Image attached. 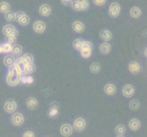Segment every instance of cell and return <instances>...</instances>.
I'll return each instance as SVG.
<instances>
[{
	"mask_svg": "<svg viewBox=\"0 0 147 137\" xmlns=\"http://www.w3.org/2000/svg\"><path fill=\"white\" fill-rule=\"evenodd\" d=\"M109 16L111 18H118L119 15L121 13V5L117 2H113L110 5V7H109Z\"/></svg>",
	"mask_w": 147,
	"mask_h": 137,
	"instance_id": "cell-1",
	"label": "cell"
},
{
	"mask_svg": "<svg viewBox=\"0 0 147 137\" xmlns=\"http://www.w3.org/2000/svg\"><path fill=\"white\" fill-rule=\"evenodd\" d=\"M18 109V104L17 103L12 99L7 100L4 104V110L8 113H14Z\"/></svg>",
	"mask_w": 147,
	"mask_h": 137,
	"instance_id": "cell-2",
	"label": "cell"
},
{
	"mask_svg": "<svg viewBox=\"0 0 147 137\" xmlns=\"http://www.w3.org/2000/svg\"><path fill=\"white\" fill-rule=\"evenodd\" d=\"M85 127H86V121L83 118L79 117L74 121L72 128L76 132H78V133H82V132L84 131Z\"/></svg>",
	"mask_w": 147,
	"mask_h": 137,
	"instance_id": "cell-3",
	"label": "cell"
},
{
	"mask_svg": "<svg viewBox=\"0 0 147 137\" xmlns=\"http://www.w3.org/2000/svg\"><path fill=\"white\" fill-rule=\"evenodd\" d=\"M25 121L24 115L20 113H14L11 117V123L14 126H21Z\"/></svg>",
	"mask_w": 147,
	"mask_h": 137,
	"instance_id": "cell-4",
	"label": "cell"
},
{
	"mask_svg": "<svg viewBox=\"0 0 147 137\" xmlns=\"http://www.w3.org/2000/svg\"><path fill=\"white\" fill-rule=\"evenodd\" d=\"M20 77H21L20 75L8 73L7 76V83L11 87H15V86L20 83Z\"/></svg>",
	"mask_w": 147,
	"mask_h": 137,
	"instance_id": "cell-5",
	"label": "cell"
},
{
	"mask_svg": "<svg viewBox=\"0 0 147 137\" xmlns=\"http://www.w3.org/2000/svg\"><path fill=\"white\" fill-rule=\"evenodd\" d=\"M123 95L126 98H131L134 95L135 92V88L134 85L131 84H125L123 88Z\"/></svg>",
	"mask_w": 147,
	"mask_h": 137,
	"instance_id": "cell-6",
	"label": "cell"
},
{
	"mask_svg": "<svg viewBox=\"0 0 147 137\" xmlns=\"http://www.w3.org/2000/svg\"><path fill=\"white\" fill-rule=\"evenodd\" d=\"M60 134H61L62 136L64 137H69L70 135L72 134L73 133V128L72 126L69 124H62L61 126H60Z\"/></svg>",
	"mask_w": 147,
	"mask_h": 137,
	"instance_id": "cell-7",
	"label": "cell"
},
{
	"mask_svg": "<svg viewBox=\"0 0 147 137\" xmlns=\"http://www.w3.org/2000/svg\"><path fill=\"white\" fill-rule=\"evenodd\" d=\"M33 30L38 34H43L46 30V23L44 21H35L33 24Z\"/></svg>",
	"mask_w": 147,
	"mask_h": 137,
	"instance_id": "cell-8",
	"label": "cell"
},
{
	"mask_svg": "<svg viewBox=\"0 0 147 137\" xmlns=\"http://www.w3.org/2000/svg\"><path fill=\"white\" fill-rule=\"evenodd\" d=\"M38 13L42 17H49L51 14V7L48 4H43L38 8Z\"/></svg>",
	"mask_w": 147,
	"mask_h": 137,
	"instance_id": "cell-9",
	"label": "cell"
},
{
	"mask_svg": "<svg viewBox=\"0 0 147 137\" xmlns=\"http://www.w3.org/2000/svg\"><path fill=\"white\" fill-rule=\"evenodd\" d=\"M128 69H129V72L131 74H138L141 72V65L137 61L133 60V61H131L129 63Z\"/></svg>",
	"mask_w": 147,
	"mask_h": 137,
	"instance_id": "cell-10",
	"label": "cell"
},
{
	"mask_svg": "<svg viewBox=\"0 0 147 137\" xmlns=\"http://www.w3.org/2000/svg\"><path fill=\"white\" fill-rule=\"evenodd\" d=\"M103 90L107 95L113 96L116 93V91H117V88H116V86L113 83H107L104 86Z\"/></svg>",
	"mask_w": 147,
	"mask_h": 137,
	"instance_id": "cell-11",
	"label": "cell"
},
{
	"mask_svg": "<svg viewBox=\"0 0 147 137\" xmlns=\"http://www.w3.org/2000/svg\"><path fill=\"white\" fill-rule=\"evenodd\" d=\"M71 28L75 32L77 33H82L85 30V26L82 21H79V20H76L71 25Z\"/></svg>",
	"mask_w": 147,
	"mask_h": 137,
	"instance_id": "cell-12",
	"label": "cell"
},
{
	"mask_svg": "<svg viewBox=\"0 0 147 137\" xmlns=\"http://www.w3.org/2000/svg\"><path fill=\"white\" fill-rule=\"evenodd\" d=\"M26 105L29 110H35L38 108V101L35 97H29L26 101Z\"/></svg>",
	"mask_w": 147,
	"mask_h": 137,
	"instance_id": "cell-13",
	"label": "cell"
},
{
	"mask_svg": "<svg viewBox=\"0 0 147 137\" xmlns=\"http://www.w3.org/2000/svg\"><path fill=\"white\" fill-rule=\"evenodd\" d=\"M100 38L105 42H108L113 38V33H111L110 30L108 29H102L100 32Z\"/></svg>",
	"mask_w": 147,
	"mask_h": 137,
	"instance_id": "cell-14",
	"label": "cell"
},
{
	"mask_svg": "<svg viewBox=\"0 0 147 137\" xmlns=\"http://www.w3.org/2000/svg\"><path fill=\"white\" fill-rule=\"evenodd\" d=\"M58 113H59V104L57 103H51L49 106V117H51V118L57 117Z\"/></svg>",
	"mask_w": 147,
	"mask_h": 137,
	"instance_id": "cell-15",
	"label": "cell"
},
{
	"mask_svg": "<svg viewBox=\"0 0 147 137\" xmlns=\"http://www.w3.org/2000/svg\"><path fill=\"white\" fill-rule=\"evenodd\" d=\"M129 128L131 130V131H134V132H136V131H138L140 128H141V121L140 120L138 119H136V118H134V119H131L130 121H129Z\"/></svg>",
	"mask_w": 147,
	"mask_h": 137,
	"instance_id": "cell-16",
	"label": "cell"
},
{
	"mask_svg": "<svg viewBox=\"0 0 147 137\" xmlns=\"http://www.w3.org/2000/svg\"><path fill=\"white\" fill-rule=\"evenodd\" d=\"M99 49L101 54L106 55V54H109L111 51V46L108 42H103L100 45Z\"/></svg>",
	"mask_w": 147,
	"mask_h": 137,
	"instance_id": "cell-17",
	"label": "cell"
},
{
	"mask_svg": "<svg viewBox=\"0 0 147 137\" xmlns=\"http://www.w3.org/2000/svg\"><path fill=\"white\" fill-rule=\"evenodd\" d=\"M12 45H10L8 43H2L0 44V54H7L10 53L12 50Z\"/></svg>",
	"mask_w": 147,
	"mask_h": 137,
	"instance_id": "cell-18",
	"label": "cell"
},
{
	"mask_svg": "<svg viewBox=\"0 0 147 137\" xmlns=\"http://www.w3.org/2000/svg\"><path fill=\"white\" fill-rule=\"evenodd\" d=\"M142 14H143V12H142L139 7H133L130 9V15L134 18H139L142 16Z\"/></svg>",
	"mask_w": 147,
	"mask_h": 137,
	"instance_id": "cell-19",
	"label": "cell"
},
{
	"mask_svg": "<svg viewBox=\"0 0 147 137\" xmlns=\"http://www.w3.org/2000/svg\"><path fill=\"white\" fill-rule=\"evenodd\" d=\"M3 62H4V65L6 66V67L10 68L15 62H16V59H15L14 56H12V55H7L6 57L4 58Z\"/></svg>",
	"mask_w": 147,
	"mask_h": 137,
	"instance_id": "cell-20",
	"label": "cell"
},
{
	"mask_svg": "<svg viewBox=\"0 0 147 137\" xmlns=\"http://www.w3.org/2000/svg\"><path fill=\"white\" fill-rule=\"evenodd\" d=\"M22 51H23V48L18 44H15L12 47V50H11L12 56H15V57H19V56H21Z\"/></svg>",
	"mask_w": 147,
	"mask_h": 137,
	"instance_id": "cell-21",
	"label": "cell"
},
{
	"mask_svg": "<svg viewBox=\"0 0 147 137\" xmlns=\"http://www.w3.org/2000/svg\"><path fill=\"white\" fill-rule=\"evenodd\" d=\"M36 72V66L35 64L31 63V64H28L25 66L24 68V72H23V75H30Z\"/></svg>",
	"mask_w": 147,
	"mask_h": 137,
	"instance_id": "cell-22",
	"label": "cell"
},
{
	"mask_svg": "<svg viewBox=\"0 0 147 137\" xmlns=\"http://www.w3.org/2000/svg\"><path fill=\"white\" fill-rule=\"evenodd\" d=\"M20 59H21L22 61L28 65V64H31L34 62V57H33V55L32 54H30V53H26V54H24L22 57H20Z\"/></svg>",
	"mask_w": 147,
	"mask_h": 137,
	"instance_id": "cell-23",
	"label": "cell"
},
{
	"mask_svg": "<svg viewBox=\"0 0 147 137\" xmlns=\"http://www.w3.org/2000/svg\"><path fill=\"white\" fill-rule=\"evenodd\" d=\"M17 22L19 25H21V26H28V25L29 24V22H30V18H29L28 16H27V15L24 13L22 16L17 20Z\"/></svg>",
	"mask_w": 147,
	"mask_h": 137,
	"instance_id": "cell-24",
	"label": "cell"
},
{
	"mask_svg": "<svg viewBox=\"0 0 147 137\" xmlns=\"http://www.w3.org/2000/svg\"><path fill=\"white\" fill-rule=\"evenodd\" d=\"M15 29H16V28H15L13 25L8 24V25H6V26H4V28L2 29V32H3V34L5 35V36L7 38Z\"/></svg>",
	"mask_w": 147,
	"mask_h": 137,
	"instance_id": "cell-25",
	"label": "cell"
},
{
	"mask_svg": "<svg viewBox=\"0 0 147 137\" xmlns=\"http://www.w3.org/2000/svg\"><path fill=\"white\" fill-rule=\"evenodd\" d=\"M101 69V66L99 62L95 61V62H92L90 66V72L93 73V74H98L100 72V70Z\"/></svg>",
	"mask_w": 147,
	"mask_h": 137,
	"instance_id": "cell-26",
	"label": "cell"
},
{
	"mask_svg": "<svg viewBox=\"0 0 147 137\" xmlns=\"http://www.w3.org/2000/svg\"><path fill=\"white\" fill-rule=\"evenodd\" d=\"M141 107V103L138 100H133L129 103V108L131 111H138Z\"/></svg>",
	"mask_w": 147,
	"mask_h": 137,
	"instance_id": "cell-27",
	"label": "cell"
},
{
	"mask_svg": "<svg viewBox=\"0 0 147 137\" xmlns=\"http://www.w3.org/2000/svg\"><path fill=\"white\" fill-rule=\"evenodd\" d=\"M10 7H11V6H10L9 3L5 2V1L0 2V12L1 13L6 14L7 12L10 11Z\"/></svg>",
	"mask_w": 147,
	"mask_h": 137,
	"instance_id": "cell-28",
	"label": "cell"
},
{
	"mask_svg": "<svg viewBox=\"0 0 147 137\" xmlns=\"http://www.w3.org/2000/svg\"><path fill=\"white\" fill-rule=\"evenodd\" d=\"M83 41L84 40L82 38H76L73 40V42H72V46H73V48L76 49V50H80L82 49V44H83Z\"/></svg>",
	"mask_w": 147,
	"mask_h": 137,
	"instance_id": "cell-29",
	"label": "cell"
},
{
	"mask_svg": "<svg viewBox=\"0 0 147 137\" xmlns=\"http://www.w3.org/2000/svg\"><path fill=\"white\" fill-rule=\"evenodd\" d=\"M80 55L83 59H90V56L92 54V49H82L80 50Z\"/></svg>",
	"mask_w": 147,
	"mask_h": 137,
	"instance_id": "cell-30",
	"label": "cell"
},
{
	"mask_svg": "<svg viewBox=\"0 0 147 137\" xmlns=\"http://www.w3.org/2000/svg\"><path fill=\"white\" fill-rule=\"evenodd\" d=\"M115 133L118 135H123L126 133V128L123 124H119L115 127Z\"/></svg>",
	"mask_w": 147,
	"mask_h": 137,
	"instance_id": "cell-31",
	"label": "cell"
},
{
	"mask_svg": "<svg viewBox=\"0 0 147 137\" xmlns=\"http://www.w3.org/2000/svg\"><path fill=\"white\" fill-rule=\"evenodd\" d=\"M5 18H6V20L8 22L14 21L15 18H16V13L13 11H8L5 14Z\"/></svg>",
	"mask_w": 147,
	"mask_h": 137,
	"instance_id": "cell-32",
	"label": "cell"
},
{
	"mask_svg": "<svg viewBox=\"0 0 147 137\" xmlns=\"http://www.w3.org/2000/svg\"><path fill=\"white\" fill-rule=\"evenodd\" d=\"M80 5V8H82V11H86L88 10L90 7V2L89 0H79Z\"/></svg>",
	"mask_w": 147,
	"mask_h": 137,
	"instance_id": "cell-33",
	"label": "cell"
},
{
	"mask_svg": "<svg viewBox=\"0 0 147 137\" xmlns=\"http://www.w3.org/2000/svg\"><path fill=\"white\" fill-rule=\"evenodd\" d=\"M70 7H71L72 9L75 10V11H82L79 0H73V1L70 3Z\"/></svg>",
	"mask_w": 147,
	"mask_h": 137,
	"instance_id": "cell-34",
	"label": "cell"
},
{
	"mask_svg": "<svg viewBox=\"0 0 147 137\" xmlns=\"http://www.w3.org/2000/svg\"><path fill=\"white\" fill-rule=\"evenodd\" d=\"M82 49H93V44L90 42V41H87V40H84L83 44H82Z\"/></svg>",
	"mask_w": 147,
	"mask_h": 137,
	"instance_id": "cell-35",
	"label": "cell"
},
{
	"mask_svg": "<svg viewBox=\"0 0 147 137\" xmlns=\"http://www.w3.org/2000/svg\"><path fill=\"white\" fill-rule=\"evenodd\" d=\"M93 3L97 7H102L106 4V0H93Z\"/></svg>",
	"mask_w": 147,
	"mask_h": 137,
	"instance_id": "cell-36",
	"label": "cell"
},
{
	"mask_svg": "<svg viewBox=\"0 0 147 137\" xmlns=\"http://www.w3.org/2000/svg\"><path fill=\"white\" fill-rule=\"evenodd\" d=\"M17 42V38H10V37H7V43L10 44V45H12L14 46L15 44H16Z\"/></svg>",
	"mask_w": 147,
	"mask_h": 137,
	"instance_id": "cell-37",
	"label": "cell"
},
{
	"mask_svg": "<svg viewBox=\"0 0 147 137\" xmlns=\"http://www.w3.org/2000/svg\"><path fill=\"white\" fill-rule=\"evenodd\" d=\"M22 137H35V134L32 131H27L23 134Z\"/></svg>",
	"mask_w": 147,
	"mask_h": 137,
	"instance_id": "cell-38",
	"label": "cell"
},
{
	"mask_svg": "<svg viewBox=\"0 0 147 137\" xmlns=\"http://www.w3.org/2000/svg\"><path fill=\"white\" fill-rule=\"evenodd\" d=\"M34 82V79L33 77L29 75H26V84H31Z\"/></svg>",
	"mask_w": 147,
	"mask_h": 137,
	"instance_id": "cell-39",
	"label": "cell"
},
{
	"mask_svg": "<svg viewBox=\"0 0 147 137\" xmlns=\"http://www.w3.org/2000/svg\"><path fill=\"white\" fill-rule=\"evenodd\" d=\"M61 1V3L63 5H65V6H69V5H70V3H71L73 0H60Z\"/></svg>",
	"mask_w": 147,
	"mask_h": 137,
	"instance_id": "cell-40",
	"label": "cell"
},
{
	"mask_svg": "<svg viewBox=\"0 0 147 137\" xmlns=\"http://www.w3.org/2000/svg\"><path fill=\"white\" fill-rule=\"evenodd\" d=\"M116 137H124L123 135H118V136H116Z\"/></svg>",
	"mask_w": 147,
	"mask_h": 137,
	"instance_id": "cell-41",
	"label": "cell"
}]
</instances>
